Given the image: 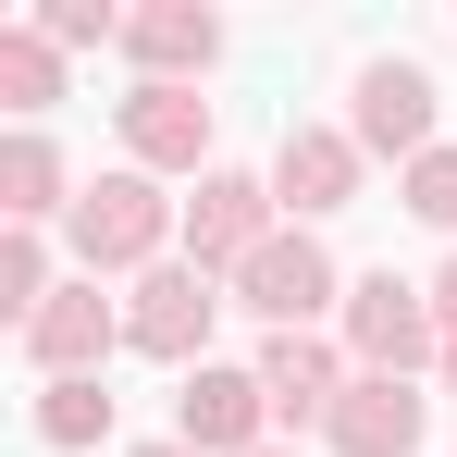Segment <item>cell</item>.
Wrapping results in <instances>:
<instances>
[{"instance_id":"1","label":"cell","mask_w":457,"mask_h":457,"mask_svg":"<svg viewBox=\"0 0 457 457\" xmlns=\"http://www.w3.org/2000/svg\"><path fill=\"white\" fill-rule=\"evenodd\" d=\"M346 359L383 383H408L420 359H445V321H433V297L420 285H395V272H371V285H346Z\"/></svg>"},{"instance_id":"2","label":"cell","mask_w":457,"mask_h":457,"mask_svg":"<svg viewBox=\"0 0 457 457\" xmlns=\"http://www.w3.org/2000/svg\"><path fill=\"white\" fill-rule=\"evenodd\" d=\"M161 235H173V211H161L149 173H99V186L75 198V260H87V285H99V272L161 260Z\"/></svg>"},{"instance_id":"3","label":"cell","mask_w":457,"mask_h":457,"mask_svg":"<svg viewBox=\"0 0 457 457\" xmlns=\"http://www.w3.org/2000/svg\"><path fill=\"white\" fill-rule=\"evenodd\" d=\"M260 247H272V186L198 173V198H186V272H247Z\"/></svg>"},{"instance_id":"4","label":"cell","mask_w":457,"mask_h":457,"mask_svg":"<svg viewBox=\"0 0 457 457\" xmlns=\"http://www.w3.org/2000/svg\"><path fill=\"white\" fill-rule=\"evenodd\" d=\"M260 420H272L260 371H186V395H173V445L186 457H260Z\"/></svg>"},{"instance_id":"5","label":"cell","mask_w":457,"mask_h":457,"mask_svg":"<svg viewBox=\"0 0 457 457\" xmlns=\"http://www.w3.org/2000/svg\"><path fill=\"white\" fill-rule=\"evenodd\" d=\"M334 297V260H321V235H272L247 272H235V309H260L272 334H309V309Z\"/></svg>"},{"instance_id":"6","label":"cell","mask_w":457,"mask_h":457,"mask_svg":"<svg viewBox=\"0 0 457 457\" xmlns=\"http://www.w3.org/2000/svg\"><path fill=\"white\" fill-rule=\"evenodd\" d=\"M359 149L433 161V75H420V62H371V75H359Z\"/></svg>"},{"instance_id":"7","label":"cell","mask_w":457,"mask_h":457,"mask_svg":"<svg viewBox=\"0 0 457 457\" xmlns=\"http://www.w3.org/2000/svg\"><path fill=\"white\" fill-rule=\"evenodd\" d=\"M272 198H297L309 223L346 211V198H359V137H334V124H285V149H272Z\"/></svg>"},{"instance_id":"8","label":"cell","mask_w":457,"mask_h":457,"mask_svg":"<svg viewBox=\"0 0 457 457\" xmlns=\"http://www.w3.org/2000/svg\"><path fill=\"white\" fill-rule=\"evenodd\" d=\"M124 149L149 161V173H198V149H211V99H198V87H137V99H124Z\"/></svg>"},{"instance_id":"9","label":"cell","mask_w":457,"mask_h":457,"mask_svg":"<svg viewBox=\"0 0 457 457\" xmlns=\"http://www.w3.org/2000/svg\"><path fill=\"white\" fill-rule=\"evenodd\" d=\"M25 359H37L50 383L99 371V359H112V309H99V285H62V297L37 309V321H25Z\"/></svg>"},{"instance_id":"10","label":"cell","mask_w":457,"mask_h":457,"mask_svg":"<svg viewBox=\"0 0 457 457\" xmlns=\"http://www.w3.org/2000/svg\"><path fill=\"white\" fill-rule=\"evenodd\" d=\"M321 433H334L346 457H408V445H420V395H408V383H383V371H359L346 395H334V420H321Z\"/></svg>"},{"instance_id":"11","label":"cell","mask_w":457,"mask_h":457,"mask_svg":"<svg viewBox=\"0 0 457 457\" xmlns=\"http://www.w3.org/2000/svg\"><path fill=\"white\" fill-rule=\"evenodd\" d=\"M211 309H223V297H211V272H149L124 334H137L149 359H198V346H211Z\"/></svg>"},{"instance_id":"12","label":"cell","mask_w":457,"mask_h":457,"mask_svg":"<svg viewBox=\"0 0 457 457\" xmlns=\"http://www.w3.org/2000/svg\"><path fill=\"white\" fill-rule=\"evenodd\" d=\"M260 395H272V420H334V395H346V371H334V346L321 334H272L260 346Z\"/></svg>"},{"instance_id":"13","label":"cell","mask_w":457,"mask_h":457,"mask_svg":"<svg viewBox=\"0 0 457 457\" xmlns=\"http://www.w3.org/2000/svg\"><path fill=\"white\" fill-rule=\"evenodd\" d=\"M124 50L149 62V87H186V75H211L223 25H211L198 0H161V12H124Z\"/></svg>"},{"instance_id":"14","label":"cell","mask_w":457,"mask_h":457,"mask_svg":"<svg viewBox=\"0 0 457 457\" xmlns=\"http://www.w3.org/2000/svg\"><path fill=\"white\" fill-rule=\"evenodd\" d=\"M50 211H75V198H62V161H50V137H12V149H0V223L37 235Z\"/></svg>"},{"instance_id":"15","label":"cell","mask_w":457,"mask_h":457,"mask_svg":"<svg viewBox=\"0 0 457 457\" xmlns=\"http://www.w3.org/2000/svg\"><path fill=\"white\" fill-rule=\"evenodd\" d=\"M0 99H12V112H50V99H62V50H50L37 25H0Z\"/></svg>"},{"instance_id":"16","label":"cell","mask_w":457,"mask_h":457,"mask_svg":"<svg viewBox=\"0 0 457 457\" xmlns=\"http://www.w3.org/2000/svg\"><path fill=\"white\" fill-rule=\"evenodd\" d=\"M99 433H112L99 371H75V383H50V395H37V445H99Z\"/></svg>"},{"instance_id":"17","label":"cell","mask_w":457,"mask_h":457,"mask_svg":"<svg viewBox=\"0 0 457 457\" xmlns=\"http://www.w3.org/2000/svg\"><path fill=\"white\" fill-rule=\"evenodd\" d=\"M408 211L433 235H457V149H433V161H408Z\"/></svg>"},{"instance_id":"18","label":"cell","mask_w":457,"mask_h":457,"mask_svg":"<svg viewBox=\"0 0 457 457\" xmlns=\"http://www.w3.org/2000/svg\"><path fill=\"white\" fill-rule=\"evenodd\" d=\"M37 37H50V50H87V37H124V12H99V0H50Z\"/></svg>"},{"instance_id":"19","label":"cell","mask_w":457,"mask_h":457,"mask_svg":"<svg viewBox=\"0 0 457 457\" xmlns=\"http://www.w3.org/2000/svg\"><path fill=\"white\" fill-rule=\"evenodd\" d=\"M433 321H445V334H457V260H445V285H433Z\"/></svg>"},{"instance_id":"20","label":"cell","mask_w":457,"mask_h":457,"mask_svg":"<svg viewBox=\"0 0 457 457\" xmlns=\"http://www.w3.org/2000/svg\"><path fill=\"white\" fill-rule=\"evenodd\" d=\"M445 383H457V334H445Z\"/></svg>"},{"instance_id":"21","label":"cell","mask_w":457,"mask_h":457,"mask_svg":"<svg viewBox=\"0 0 457 457\" xmlns=\"http://www.w3.org/2000/svg\"><path fill=\"white\" fill-rule=\"evenodd\" d=\"M137 457H186V445H137Z\"/></svg>"},{"instance_id":"22","label":"cell","mask_w":457,"mask_h":457,"mask_svg":"<svg viewBox=\"0 0 457 457\" xmlns=\"http://www.w3.org/2000/svg\"><path fill=\"white\" fill-rule=\"evenodd\" d=\"M260 457H285V445H260Z\"/></svg>"}]
</instances>
